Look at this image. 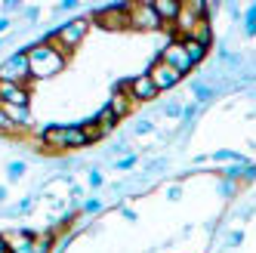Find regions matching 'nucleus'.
<instances>
[{
    "mask_svg": "<svg viewBox=\"0 0 256 253\" xmlns=\"http://www.w3.org/2000/svg\"><path fill=\"white\" fill-rule=\"evenodd\" d=\"M28 52V65H31V80H40V78H52L68 65V56H62L59 50H52L46 40L34 44L25 50Z\"/></svg>",
    "mask_w": 256,
    "mask_h": 253,
    "instance_id": "nucleus-1",
    "label": "nucleus"
},
{
    "mask_svg": "<svg viewBox=\"0 0 256 253\" xmlns=\"http://www.w3.org/2000/svg\"><path fill=\"white\" fill-rule=\"evenodd\" d=\"M90 25H93V19H71V22H65L62 28H56L50 34V38H44L52 50H59L62 56H71L80 44H84V38L90 34Z\"/></svg>",
    "mask_w": 256,
    "mask_h": 253,
    "instance_id": "nucleus-2",
    "label": "nucleus"
},
{
    "mask_svg": "<svg viewBox=\"0 0 256 253\" xmlns=\"http://www.w3.org/2000/svg\"><path fill=\"white\" fill-rule=\"evenodd\" d=\"M0 80L4 84H22L31 86V65H28V52H16L6 62H0Z\"/></svg>",
    "mask_w": 256,
    "mask_h": 253,
    "instance_id": "nucleus-3",
    "label": "nucleus"
},
{
    "mask_svg": "<svg viewBox=\"0 0 256 253\" xmlns=\"http://www.w3.org/2000/svg\"><path fill=\"white\" fill-rule=\"evenodd\" d=\"M126 22H130V31H158V28H164L160 19L154 16V10H152V4H145V0L126 4Z\"/></svg>",
    "mask_w": 256,
    "mask_h": 253,
    "instance_id": "nucleus-4",
    "label": "nucleus"
},
{
    "mask_svg": "<svg viewBox=\"0 0 256 253\" xmlns=\"http://www.w3.org/2000/svg\"><path fill=\"white\" fill-rule=\"evenodd\" d=\"M93 25L105 28V31H130L126 22V4H114V6H102L93 12Z\"/></svg>",
    "mask_w": 256,
    "mask_h": 253,
    "instance_id": "nucleus-5",
    "label": "nucleus"
},
{
    "mask_svg": "<svg viewBox=\"0 0 256 253\" xmlns=\"http://www.w3.org/2000/svg\"><path fill=\"white\" fill-rule=\"evenodd\" d=\"M120 86L126 90V96L133 99V105H139V102H154V99L160 96L148 74H136V78H130V80H124Z\"/></svg>",
    "mask_w": 256,
    "mask_h": 253,
    "instance_id": "nucleus-6",
    "label": "nucleus"
},
{
    "mask_svg": "<svg viewBox=\"0 0 256 253\" xmlns=\"http://www.w3.org/2000/svg\"><path fill=\"white\" fill-rule=\"evenodd\" d=\"M145 74L152 78V84L158 86V93H164V90H173L179 80H182V74L176 68H170L167 62H160V59H154L152 65H148V71H145Z\"/></svg>",
    "mask_w": 256,
    "mask_h": 253,
    "instance_id": "nucleus-7",
    "label": "nucleus"
},
{
    "mask_svg": "<svg viewBox=\"0 0 256 253\" xmlns=\"http://www.w3.org/2000/svg\"><path fill=\"white\" fill-rule=\"evenodd\" d=\"M158 59H160V62H167L170 68H176L182 78H186L188 71L194 68V65H192V59H188V52L182 50V44H179V40H170L167 46L160 50V56H158Z\"/></svg>",
    "mask_w": 256,
    "mask_h": 253,
    "instance_id": "nucleus-8",
    "label": "nucleus"
},
{
    "mask_svg": "<svg viewBox=\"0 0 256 253\" xmlns=\"http://www.w3.org/2000/svg\"><path fill=\"white\" fill-rule=\"evenodd\" d=\"M0 105L28 108V105H31V86H22V84H4V80H0Z\"/></svg>",
    "mask_w": 256,
    "mask_h": 253,
    "instance_id": "nucleus-9",
    "label": "nucleus"
},
{
    "mask_svg": "<svg viewBox=\"0 0 256 253\" xmlns=\"http://www.w3.org/2000/svg\"><path fill=\"white\" fill-rule=\"evenodd\" d=\"M40 142L46 152H68V126L65 124H52L40 130Z\"/></svg>",
    "mask_w": 256,
    "mask_h": 253,
    "instance_id": "nucleus-10",
    "label": "nucleus"
},
{
    "mask_svg": "<svg viewBox=\"0 0 256 253\" xmlns=\"http://www.w3.org/2000/svg\"><path fill=\"white\" fill-rule=\"evenodd\" d=\"M152 10L160 19V25L170 31V25L179 19V12H182V0H152Z\"/></svg>",
    "mask_w": 256,
    "mask_h": 253,
    "instance_id": "nucleus-11",
    "label": "nucleus"
},
{
    "mask_svg": "<svg viewBox=\"0 0 256 253\" xmlns=\"http://www.w3.org/2000/svg\"><path fill=\"white\" fill-rule=\"evenodd\" d=\"M6 244L10 253H34V232H10Z\"/></svg>",
    "mask_w": 256,
    "mask_h": 253,
    "instance_id": "nucleus-12",
    "label": "nucleus"
},
{
    "mask_svg": "<svg viewBox=\"0 0 256 253\" xmlns=\"http://www.w3.org/2000/svg\"><path fill=\"white\" fill-rule=\"evenodd\" d=\"M108 108H112V112L118 114V120H124L126 114H130V112H133V99H130V96H126V90H124L120 84L114 86V96H112V102H108Z\"/></svg>",
    "mask_w": 256,
    "mask_h": 253,
    "instance_id": "nucleus-13",
    "label": "nucleus"
},
{
    "mask_svg": "<svg viewBox=\"0 0 256 253\" xmlns=\"http://www.w3.org/2000/svg\"><path fill=\"white\" fill-rule=\"evenodd\" d=\"M192 40H198L200 46H207V50H210V44H213V25H210V16H207V19H198V25H194V31H192Z\"/></svg>",
    "mask_w": 256,
    "mask_h": 253,
    "instance_id": "nucleus-14",
    "label": "nucleus"
},
{
    "mask_svg": "<svg viewBox=\"0 0 256 253\" xmlns=\"http://www.w3.org/2000/svg\"><path fill=\"white\" fill-rule=\"evenodd\" d=\"M179 44H182V50L188 52V59H192V65H200V62L207 59V52H210L207 46H200V44H198V40H192V38H186V40H179Z\"/></svg>",
    "mask_w": 256,
    "mask_h": 253,
    "instance_id": "nucleus-15",
    "label": "nucleus"
},
{
    "mask_svg": "<svg viewBox=\"0 0 256 253\" xmlns=\"http://www.w3.org/2000/svg\"><path fill=\"white\" fill-rule=\"evenodd\" d=\"M52 247H56V232L34 234V253H52Z\"/></svg>",
    "mask_w": 256,
    "mask_h": 253,
    "instance_id": "nucleus-16",
    "label": "nucleus"
},
{
    "mask_svg": "<svg viewBox=\"0 0 256 253\" xmlns=\"http://www.w3.org/2000/svg\"><path fill=\"white\" fill-rule=\"evenodd\" d=\"M93 120H96V124L102 126V130H105V136H108V133H112L114 126H118V114H114V112H112V108H108V105L102 108V112H99V114H96Z\"/></svg>",
    "mask_w": 256,
    "mask_h": 253,
    "instance_id": "nucleus-17",
    "label": "nucleus"
},
{
    "mask_svg": "<svg viewBox=\"0 0 256 253\" xmlns=\"http://www.w3.org/2000/svg\"><path fill=\"white\" fill-rule=\"evenodd\" d=\"M78 126L84 130V136H86V142H90V146H93V142H99V139L105 136V130H102V126H99L96 120H80Z\"/></svg>",
    "mask_w": 256,
    "mask_h": 253,
    "instance_id": "nucleus-18",
    "label": "nucleus"
},
{
    "mask_svg": "<svg viewBox=\"0 0 256 253\" xmlns=\"http://www.w3.org/2000/svg\"><path fill=\"white\" fill-rule=\"evenodd\" d=\"M90 142H86V136H84V130L78 124H71L68 126V148H86Z\"/></svg>",
    "mask_w": 256,
    "mask_h": 253,
    "instance_id": "nucleus-19",
    "label": "nucleus"
},
{
    "mask_svg": "<svg viewBox=\"0 0 256 253\" xmlns=\"http://www.w3.org/2000/svg\"><path fill=\"white\" fill-rule=\"evenodd\" d=\"M0 136H22V130L10 120V114L4 112V105H0Z\"/></svg>",
    "mask_w": 256,
    "mask_h": 253,
    "instance_id": "nucleus-20",
    "label": "nucleus"
},
{
    "mask_svg": "<svg viewBox=\"0 0 256 253\" xmlns=\"http://www.w3.org/2000/svg\"><path fill=\"white\" fill-rule=\"evenodd\" d=\"M182 6H186L192 16H198V19H207V12H210V6L204 4V0H186Z\"/></svg>",
    "mask_w": 256,
    "mask_h": 253,
    "instance_id": "nucleus-21",
    "label": "nucleus"
},
{
    "mask_svg": "<svg viewBox=\"0 0 256 253\" xmlns=\"http://www.w3.org/2000/svg\"><path fill=\"white\" fill-rule=\"evenodd\" d=\"M247 34H256V4H253L250 12H247Z\"/></svg>",
    "mask_w": 256,
    "mask_h": 253,
    "instance_id": "nucleus-22",
    "label": "nucleus"
},
{
    "mask_svg": "<svg viewBox=\"0 0 256 253\" xmlns=\"http://www.w3.org/2000/svg\"><path fill=\"white\" fill-rule=\"evenodd\" d=\"M25 173V164H22V160H16V164H10V179H19Z\"/></svg>",
    "mask_w": 256,
    "mask_h": 253,
    "instance_id": "nucleus-23",
    "label": "nucleus"
},
{
    "mask_svg": "<svg viewBox=\"0 0 256 253\" xmlns=\"http://www.w3.org/2000/svg\"><path fill=\"white\" fill-rule=\"evenodd\" d=\"M99 207H102V204L96 201V198H93V201H86V204H84V210H86V213H96Z\"/></svg>",
    "mask_w": 256,
    "mask_h": 253,
    "instance_id": "nucleus-24",
    "label": "nucleus"
},
{
    "mask_svg": "<svg viewBox=\"0 0 256 253\" xmlns=\"http://www.w3.org/2000/svg\"><path fill=\"white\" fill-rule=\"evenodd\" d=\"M133 164H136V158H124L118 167H120V170H126V167H133Z\"/></svg>",
    "mask_w": 256,
    "mask_h": 253,
    "instance_id": "nucleus-25",
    "label": "nucleus"
},
{
    "mask_svg": "<svg viewBox=\"0 0 256 253\" xmlns=\"http://www.w3.org/2000/svg\"><path fill=\"white\" fill-rule=\"evenodd\" d=\"M0 253H10V244H6V234H0Z\"/></svg>",
    "mask_w": 256,
    "mask_h": 253,
    "instance_id": "nucleus-26",
    "label": "nucleus"
},
{
    "mask_svg": "<svg viewBox=\"0 0 256 253\" xmlns=\"http://www.w3.org/2000/svg\"><path fill=\"white\" fill-rule=\"evenodd\" d=\"M10 28V19H0V31H6Z\"/></svg>",
    "mask_w": 256,
    "mask_h": 253,
    "instance_id": "nucleus-27",
    "label": "nucleus"
}]
</instances>
